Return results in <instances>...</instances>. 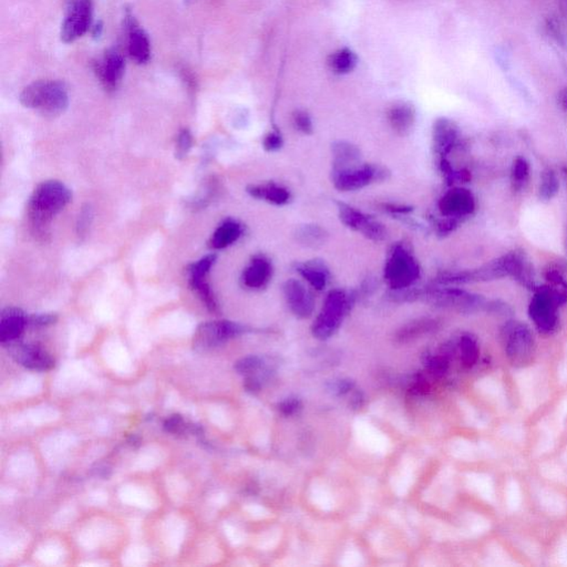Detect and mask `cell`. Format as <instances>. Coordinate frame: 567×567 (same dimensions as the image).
<instances>
[{"instance_id":"36","label":"cell","mask_w":567,"mask_h":567,"mask_svg":"<svg viewBox=\"0 0 567 567\" xmlns=\"http://www.w3.org/2000/svg\"><path fill=\"white\" fill-rule=\"evenodd\" d=\"M280 409H282L284 413H287V415H291V413H295V411L298 409V401L287 400V401L284 402V404L280 406Z\"/></svg>"},{"instance_id":"20","label":"cell","mask_w":567,"mask_h":567,"mask_svg":"<svg viewBox=\"0 0 567 567\" xmlns=\"http://www.w3.org/2000/svg\"><path fill=\"white\" fill-rule=\"evenodd\" d=\"M331 153H333V170H340L360 164V149L351 142H334L331 144Z\"/></svg>"},{"instance_id":"27","label":"cell","mask_w":567,"mask_h":567,"mask_svg":"<svg viewBox=\"0 0 567 567\" xmlns=\"http://www.w3.org/2000/svg\"><path fill=\"white\" fill-rule=\"evenodd\" d=\"M293 123L296 130H298L301 134H307V136L312 134V131H314L312 119H310L307 112H295L293 114Z\"/></svg>"},{"instance_id":"34","label":"cell","mask_w":567,"mask_h":567,"mask_svg":"<svg viewBox=\"0 0 567 567\" xmlns=\"http://www.w3.org/2000/svg\"><path fill=\"white\" fill-rule=\"evenodd\" d=\"M463 355L464 362L467 365H472L475 361V353L473 349L472 345L470 342H464L463 344Z\"/></svg>"},{"instance_id":"7","label":"cell","mask_w":567,"mask_h":567,"mask_svg":"<svg viewBox=\"0 0 567 567\" xmlns=\"http://www.w3.org/2000/svg\"><path fill=\"white\" fill-rule=\"evenodd\" d=\"M65 19L61 25V40L65 44L81 38L93 20V0H65Z\"/></svg>"},{"instance_id":"11","label":"cell","mask_w":567,"mask_h":567,"mask_svg":"<svg viewBox=\"0 0 567 567\" xmlns=\"http://www.w3.org/2000/svg\"><path fill=\"white\" fill-rule=\"evenodd\" d=\"M11 357L27 369L48 372L54 367V360L49 353L37 345L11 342L9 344Z\"/></svg>"},{"instance_id":"16","label":"cell","mask_w":567,"mask_h":567,"mask_svg":"<svg viewBox=\"0 0 567 567\" xmlns=\"http://www.w3.org/2000/svg\"><path fill=\"white\" fill-rule=\"evenodd\" d=\"M248 195L276 207H284L292 201L291 191L275 182L250 184L246 188Z\"/></svg>"},{"instance_id":"13","label":"cell","mask_w":567,"mask_h":567,"mask_svg":"<svg viewBox=\"0 0 567 567\" xmlns=\"http://www.w3.org/2000/svg\"><path fill=\"white\" fill-rule=\"evenodd\" d=\"M125 29L128 31V52L131 59L138 65L147 63L151 57L149 37L129 10L125 14Z\"/></svg>"},{"instance_id":"4","label":"cell","mask_w":567,"mask_h":567,"mask_svg":"<svg viewBox=\"0 0 567 567\" xmlns=\"http://www.w3.org/2000/svg\"><path fill=\"white\" fill-rule=\"evenodd\" d=\"M357 298V292L344 291L340 288L329 292L324 301L321 312L312 324V335L321 340L330 338L353 310Z\"/></svg>"},{"instance_id":"6","label":"cell","mask_w":567,"mask_h":567,"mask_svg":"<svg viewBox=\"0 0 567 567\" xmlns=\"http://www.w3.org/2000/svg\"><path fill=\"white\" fill-rule=\"evenodd\" d=\"M389 172L383 166L375 164H357L349 168L333 170L331 181L335 188L342 192H353L366 188L375 182L388 179Z\"/></svg>"},{"instance_id":"22","label":"cell","mask_w":567,"mask_h":567,"mask_svg":"<svg viewBox=\"0 0 567 567\" xmlns=\"http://www.w3.org/2000/svg\"><path fill=\"white\" fill-rule=\"evenodd\" d=\"M328 234L325 228L316 224H307L297 230L296 239L301 245L312 248L323 246L327 241Z\"/></svg>"},{"instance_id":"23","label":"cell","mask_w":567,"mask_h":567,"mask_svg":"<svg viewBox=\"0 0 567 567\" xmlns=\"http://www.w3.org/2000/svg\"><path fill=\"white\" fill-rule=\"evenodd\" d=\"M452 128L448 120L439 119L434 123L432 138H433L434 152L443 154L447 152L451 140H452Z\"/></svg>"},{"instance_id":"18","label":"cell","mask_w":567,"mask_h":567,"mask_svg":"<svg viewBox=\"0 0 567 567\" xmlns=\"http://www.w3.org/2000/svg\"><path fill=\"white\" fill-rule=\"evenodd\" d=\"M295 271L306 280L315 291L325 289L330 278V271L321 259H312L305 263L295 264Z\"/></svg>"},{"instance_id":"24","label":"cell","mask_w":567,"mask_h":567,"mask_svg":"<svg viewBox=\"0 0 567 567\" xmlns=\"http://www.w3.org/2000/svg\"><path fill=\"white\" fill-rule=\"evenodd\" d=\"M216 259V254H209V255L202 257L200 261L191 264L190 266L188 267L189 285L191 286L195 284V282L207 280L209 271L214 266Z\"/></svg>"},{"instance_id":"25","label":"cell","mask_w":567,"mask_h":567,"mask_svg":"<svg viewBox=\"0 0 567 567\" xmlns=\"http://www.w3.org/2000/svg\"><path fill=\"white\" fill-rule=\"evenodd\" d=\"M331 68L337 72H348L353 70L356 65L355 54L351 50L344 49L331 56Z\"/></svg>"},{"instance_id":"38","label":"cell","mask_w":567,"mask_h":567,"mask_svg":"<svg viewBox=\"0 0 567 567\" xmlns=\"http://www.w3.org/2000/svg\"><path fill=\"white\" fill-rule=\"evenodd\" d=\"M102 30H104V25H102V22H99L98 25H95V27H93V37H95V39L99 38V37L102 35Z\"/></svg>"},{"instance_id":"1","label":"cell","mask_w":567,"mask_h":567,"mask_svg":"<svg viewBox=\"0 0 567 567\" xmlns=\"http://www.w3.org/2000/svg\"><path fill=\"white\" fill-rule=\"evenodd\" d=\"M72 200V193L67 185L51 179L37 185L28 203L30 227L35 237L46 239L50 224Z\"/></svg>"},{"instance_id":"14","label":"cell","mask_w":567,"mask_h":567,"mask_svg":"<svg viewBox=\"0 0 567 567\" xmlns=\"http://www.w3.org/2000/svg\"><path fill=\"white\" fill-rule=\"evenodd\" d=\"M95 70L106 89H117L125 74V58L115 50H109L104 59L95 63Z\"/></svg>"},{"instance_id":"17","label":"cell","mask_w":567,"mask_h":567,"mask_svg":"<svg viewBox=\"0 0 567 567\" xmlns=\"http://www.w3.org/2000/svg\"><path fill=\"white\" fill-rule=\"evenodd\" d=\"M244 234V226L242 223L228 217L217 226L214 233L209 239V246L213 250H224L232 246L239 241Z\"/></svg>"},{"instance_id":"2","label":"cell","mask_w":567,"mask_h":567,"mask_svg":"<svg viewBox=\"0 0 567 567\" xmlns=\"http://www.w3.org/2000/svg\"><path fill=\"white\" fill-rule=\"evenodd\" d=\"M20 104L46 118H57L69 106L68 90L56 80L33 82L20 93Z\"/></svg>"},{"instance_id":"21","label":"cell","mask_w":567,"mask_h":567,"mask_svg":"<svg viewBox=\"0 0 567 567\" xmlns=\"http://www.w3.org/2000/svg\"><path fill=\"white\" fill-rule=\"evenodd\" d=\"M437 323L433 319L429 318H420L417 321H411L400 328L397 333V340L401 342H410V340H417L420 336H424L426 333H429L432 329L436 328Z\"/></svg>"},{"instance_id":"9","label":"cell","mask_w":567,"mask_h":567,"mask_svg":"<svg viewBox=\"0 0 567 567\" xmlns=\"http://www.w3.org/2000/svg\"><path fill=\"white\" fill-rule=\"evenodd\" d=\"M338 214L344 225L353 231L359 232L372 242H383L388 237V231L383 223L375 217L365 214L358 209L344 202H336Z\"/></svg>"},{"instance_id":"37","label":"cell","mask_w":567,"mask_h":567,"mask_svg":"<svg viewBox=\"0 0 567 567\" xmlns=\"http://www.w3.org/2000/svg\"><path fill=\"white\" fill-rule=\"evenodd\" d=\"M95 475H98L100 478L108 479L111 474V470L106 467H98V469L95 470Z\"/></svg>"},{"instance_id":"32","label":"cell","mask_w":567,"mask_h":567,"mask_svg":"<svg viewBox=\"0 0 567 567\" xmlns=\"http://www.w3.org/2000/svg\"><path fill=\"white\" fill-rule=\"evenodd\" d=\"M380 209L385 212L390 213L391 215L398 216V215H407L413 212V207L409 205H402V204L381 203L379 204Z\"/></svg>"},{"instance_id":"33","label":"cell","mask_w":567,"mask_h":567,"mask_svg":"<svg viewBox=\"0 0 567 567\" xmlns=\"http://www.w3.org/2000/svg\"><path fill=\"white\" fill-rule=\"evenodd\" d=\"M57 319V315H54V314H39V315L30 316L29 324L35 326V327H45V326H49L56 323Z\"/></svg>"},{"instance_id":"35","label":"cell","mask_w":567,"mask_h":567,"mask_svg":"<svg viewBox=\"0 0 567 567\" xmlns=\"http://www.w3.org/2000/svg\"><path fill=\"white\" fill-rule=\"evenodd\" d=\"M376 282L374 280H366L364 282H362V285H361L360 288V293L364 295V296H369L372 295L374 292L376 291Z\"/></svg>"},{"instance_id":"30","label":"cell","mask_w":567,"mask_h":567,"mask_svg":"<svg viewBox=\"0 0 567 567\" xmlns=\"http://www.w3.org/2000/svg\"><path fill=\"white\" fill-rule=\"evenodd\" d=\"M188 424H185L184 419L179 415H171L164 422V429L166 432L173 434H182L186 431Z\"/></svg>"},{"instance_id":"28","label":"cell","mask_w":567,"mask_h":567,"mask_svg":"<svg viewBox=\"0 0 567 567\" xmlns=\"http://www.w3.org/2000/svg\"><path fill=\"white\" fill-rule=\"evenodd\" d=\"M262 366L263 362L258 357H246L242 360L237 361L235 369L242 375H250L253 372H257Z\"/></svg>"},{"instance_id":"5","label":"cell","mask_w":567,"mask_h":567,"mask_svg":"<svg viewBox=\"0 0 567 567\" xmlns=\"http://www.w3.org/2000/svg\"><path fill=\"white\" fill-rule=\"evenodd\" d=\"M420 276V264L405 243L394 245L383 269V278L388 287L394 291L413 287Z\"/></svg>"},{"instance_id":"12","label":"cell","mask_w":567,"mask_h":567,"mask_svg":"<svg viewBox=\"0 0 567 567\" xmlns=\"http://www.w3.org/2000/svg\"><path fill=\"white\" fill-rule=\"evenodd\" d=\"M274 274V267L269 258L262 254L253 256L241 276L242 285L250 291L266 288Z\"/></svg>"},{"instance_id":"29","label":"cell","mask_w":567,"mask_h":567,"mask_svg":"<svg viewBox=\"0 0 567 567\" xmlns=\"http://www.w3.org/2000/svg\"><path fill=\"white\" fill-rule=\"evenodd\" d=\"M284 145V138L280 131H273L265 136L263 140V147L267 152H276Z\"/></svg>"},{"instance_id":"8","label":"cell","mask_w":567,"mask_h":567,"mask_svg":"<svg viewBox=\"0 0 567 567\" xmlns=\"http://www.w3.org/2000/svg\"><path fill=\"white\" fill-rule=\"evenodd\" d=\"M246 331V327L233 321H207L198 326L193 338V346L196 351H207L223 345L227 340L243 335Z\"/></svg>"},{"instance_id":"10","label":"cell","mask_w":567,"mask_h":567,"mask_svg":"<svg viewBox=\"0 0 567 567\" xmlns=\"http://www.w3.org/2000/svg\"><path fill=\"white\" fill-rule=\"evenodd\" d=\"M282 294L288 308L296 317L305 319L312 315L315 299L304 282L296 278H289L282 284Z\"/></svg>"},{"instance_id":"26","label":"cell","mask_w":567,"mask_h":567,"mask_svg":"<svg viewBox=\"0 0 567 567\" xmlns=\"http://www.w3.org/2000/svg\"><path fill=\"white\" fill-rule=\"evenodd\" d=\"M192 147V134H191V131L189 130V129H183V130L179 132V136H177V143H175V157H177V159L183 160V159L186 158Z\"/></svg>"},{"instance_id":"3","label":"cell","mask_w":567,"mask_h":567,"mask_svg":"<svg viewBox=\"0 0 567 567\" xmlns=\"http://www.w3.org/2000/svg\"><path fill=\"white\" fill-rule=\"evenodd\" d=\"M521 227L525 237L538 246L559 252L562 233L559 221L551 209L543 204H531L524 209Z\"/></svg>"},{"instance_id":"31","label":"cell","mask_w":567,"mask_h":567,"mask_svg":"<svg viewBox=\"0 0 567 567\" xmlns=\"http://www.w3.org/2000/svg\"><path fill=\"white\" fill-rule=\"evenodd\" d=\"M93 209H90V207L82 209L78 224H77V230H78L79 237H82V235L87 233L88 227L91 224V221H93Z\"/></svg>"},{"instance_id":"15","label":"cell","mask_w":567,"mask_h":567,"mask_svg":"<svg viewBox=\"0 0 567 567\" xmlns=\"http://www.w3.org/2000/svg\"><path fill=\"white\" fill-rule=\"evenodd\" d=\"M29 324V317L19 308L7 307L0 314V342L3 346L17 342Z\"/></svg>"},{"instance_id":"19","label":"cell","mask_w":567,"mask_h":567,"mask_svg":"<svg viewBox=\"0 0 567 567\" xmlns=\"http://www.w3.org/2000/svg\"><path fill=\"white\" fill-rule=\"evenodd\" d=\"M388 121L391 129L398 136H408L415 125V108L413 104H407V102L394 104L388 110Z\"/></svg>"}]
</instances>
